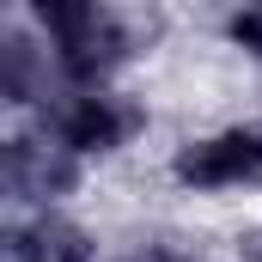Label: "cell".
<instances>
[{
    "instance_id": "1",
    "label": "cell",
    "mask_w": 262,
    "mask_h": 262,
    "mask_svg": "<svg viewBox=\"0 0 262 262\" xmlns=\"http://www.w3.org/2000/svg\"><path fill=\"white\" fill-rule=\"evenodd\" d=\"M37 25L49 37L55 67L73 79V92H98V79L116 61H128L134 49V25L98 0H49V6H37Z\"/></svg>"
},
{
    "instance_id": "2",
    "label": "cell",
    "mask_w": 262,
    "mask_h": 262,
    "mask_svg": "<svg viewBox=\"0 0 262 262\" xmlns=\"http://www.w3.org/2000/svg\"><path fill=\"white\" fill-rule=\"evenodd\" d=\"M140 128V110H134L128 98H116V92H67L61 104L43 116V134H55L67 152L79 159V152H116L128 134Z\"/></svg>"
},
{
    "instance_id": "3",
    "label": "cell",
    "mask_w": 262,
    "mask_h": 262,
    "mask_svg": "<svg viewBox=\"0 0 262 262\" xmlns=\"http://www.w3.org/2000/svg\"><path fill=\"white\" fill-rule=\"evenodd\" d=\"M177 183L189 189H244L262 183V128H226L177 152Z\"/></svg>"
},
{
    "instance_id": "4",
    "label": "cell",
    "mask_w": 262,
    "mask_h": 262,
    "mask_svg": "<svg viewBox=\"0 0 262 262\" xmlns=\"http://www.w3.org/2000/svg\"><path fill=\"white\" fill-rule=\"evenodd\" d=\"M0 159H6V195L12 201H55L79 183V159L55 134H12Z\"/></svg>"
},
{
    "instance_id": "5",
    "label": "cell",
    "mask_w": 262,
    "mask_h": 262,
    "mask_svg": "<svg viewBox=\"0 0 262 262\" xmlns=\"http://www.w3.org/2000/svg\"><path fill=\"white\" fill-rule=\"evenodd\" d=\"M92 256H98L92 232L55 207H43L31 226H6V262H92Z\"/></svg>"
},
{
    "instance_id": "6",
    "label": "cell",
    "mask_w": 262,
    "mask_h": 262,
    "mask_svg": "<svg viewBox=\"0 0 262 262\" xmlns=\"http://www.w3.org/2000/svg\"><path fill=\"white\" fill-rule=\"evenodd\" d=\"M0 85H6V104L49 98V49L25 31H6L0 37Z\"/></svg>"
},
{
    "instance_id": "7",
    "label": "cell",
    "mask_w": 262,
    "mask_h": 262,
    "mask_svg": "<svg viewBox=\"0 0 262 262\" xmlns=\"http://www.w3.org/2000/svg\"><path fill=\"white\" fill-rule=\"evenodd\" d=\"M232 43H244L250 55H262V6H244V12H232Z\"/></svg>"
}]
</instances>
